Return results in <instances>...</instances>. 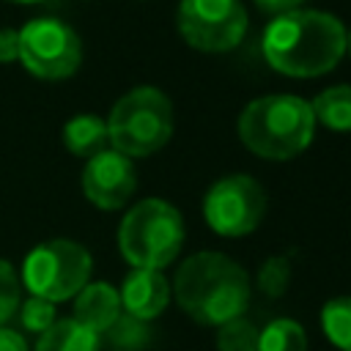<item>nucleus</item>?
Listing matches in <instances>:
<instances>
[{
    "instance_id": "obj_1",
    "label": "nucleus",
    "mask_w": 351,
    "mask_h": 351,
    "mask_svg": "<svg viewBox=\"0 0 351 351\" xmlns=\"http://www.w3.org/2000/svg\"><path fill=\"white\" fill-rule=\"evenodd\" d=\"M346 27L326 11H288L269 22L263 33V55L269 66L285 77H321L346 55Z\"/></svg>"
},
{
    "instance_id": "obj_2",
    "label": "nucleus",
    "mask_w": 351,
    "mask_h": 351,
    "mask_svg": "<svg viewBox=\"0 0 351 351\" xmlns=\"http://www.w3.org/2000/svg\"><path fill=\"white\" fill-rule=\"evenodd\" d=\"M176 302L181 310L206 326H222L230 318H239L250 302V277L247 271L222 252H197L189 255L176 271Z\"/></svg>"
},
{
    "instance_id": "obj_3",
    "label": "nucleus",
    "mask_w": 351,
    "mask_h": 351,
    "mask_svg": "<svg viewBox=\"0 0 351 351\" xmlns=\"http://www.w3.org/2000/svg\"><path fill=\"white\" fill-rule=\"evenodd\" d=\"M313 132V110L293 93L258 96L239 115L241 143L263 159H293L310 145Z\"/></svg>"
},
{
    "instance_id": "obj_4",
    "label": "nucleus",
    "mask_w": 351,
    "mask_h": 351,
    "mask_svg": "<svg viewBox=\"0 0 351 351\" xmlns=\"http://www.w3.org/2000/svg\"><path fill=\"white\" fill-rule=\"evenodd\" d=\"M184 244V219L176 206L148 197L126 211L118 228V247L134 269H165Z\"/></svg>"
},
{
    "instance_id": "obj_5",
    "label": "nucleus",
    "mask_w": 351,
    "mask_h": 351,
    "mask_svg": "<svg viewBox=\"0 0 351 351\" xmlns=\"http://www.w3.org/2000/svg\"><path fill=\"white\" fill-rule=\"evenodd\" d=\"M107 134L112 151L129 159L159 151L173 134L170 99L151 85L123 93L107 118Z\"/></svg>"
},
{
    "instance_id": "obj_6",
    "label": "nucleus",
    "mask_w": 351,
    "mask_h": 351,
    "mask_svg": "<svg viewBox=\"0 0 351 351\" xmlns=\"http://www.w3.org/2000/svg\"><path fill=\"white\" fill-rule=\"evenodd\" d=\"M25 285L33 296L63 302L77 296L90 277V255L82 244L69 239H52L30 250L22 266Z\"/></svg>"
},
{
    "instance_id": "obj_7",
    "label": "nucleus",
    "mask_w": 351,
    "mask_h": 351,
    "mask_svg": "<svg viewBox=\"0 0 351 351\" xmlns=\"http://www.w3.org/2000/svg\"><path fill=\"white\" fill-rule=\"evenodd\" d=\"M206 222L219 236H247L266 214L263 186L244 173L225 176L211 184L203 200Z\"/></svg>"
},
{
    "instance_id": "obj_8",
    "label": "nucleus",
    "mask_w": 351,
    "mask_h": 351,
    "mask_svg": "<svg viewBox=\"0 0 351 351\" xmlns=\"http://www.w3.org/2000/svg\"><path fill=\"white\" fill-rule=\"evenodd\" d=\"M82 47L77 33L60 19H33L19 30V60L41 80H63L77 71Z\"/></svg>"
},
{
    "instance_id": "obj_9",
    "label": "nucleus",
    "mask_w": 351,
    "mask_h": 351,
    "mask_svg": "<svg viewBox=\"0 0 351 351\" xmlns=\"http://www.w3.org/2000/svg\"><path fill=\"white\" fill-rule=\"evenodd\" d=\"M178 30L200 52H228L247 33L241 0H181Z\"/></svg>"
},
{
    "instance_id": "obj_10",
    "label": "nucleus",
    "mask_w": 351,
    "mask_h": 351,
    "mask_svg": "<svg viewBox=\"0 0 351 351\" xmlns=\"http://www.w3.org/2000/svg\"><path fill=\"white\" fill-rule=\"evenodd\" d=\"M134 186H137V176H134L132 159L110 148L90 156L82 170L85 197L104 211L121 208L132 197Z\"/></svg>"
},
{
    "instance_id": "obj_11",
    "label": "nucleus",
    "mask_w": 351,
    "mask_h": 351,
    "mask_svg": "<svg viewBox=\"0 0 351 351\" xmlns=\"http://www.w3.org/2000/svg\"><path fill=\"white\" fill-rule=\"evenodd\" d=\"M118 296H121V307L129 315H134L140 321H151L167 307L170 282L156 269H134L123 280V288Z\"/></svg>"
},
{
    "instance_id": "obj_12",
    "label": "nucleus",
    "mask_w": 351,
    "mask_h": 351,
    "mask_svg": "<svg viewBox=\"0 0 351 351\" xmlns=\"http://www.w3.org/2000/svg\"><path fill=\"white\" fill-rule=\"evenodd\" d=\"M121 315V296L107 282H88L74 302V321L101 335Z\"/></svg>"
},
{
    "instance_id": "obj_13",
    "label": "nucleus",
    "mask_w": 351,
    "mask_h": 351,
    "mask_svg": "<svg viewBox=\"0 0 351 351\" xmlns=\"http://www.w3.org/2000/svg\"><path fill=\"white\" fill-rule=\"evenodd\" d=\"M63 143L71 154L90 159V156L107 151V145H110L107 121H101L99 115H74L63 126Z\"/></svg>"
},
{
    "instance_id": "obj_14",
    "label": "nucleus",
    "mask_w": 351,
    "mask_h": 351,
    "mask_svg": "<svg viewBox=\"0 0 351 351\" xmlns=\"http://www.w3.org/2000/svg\"><path fill=\"white\" fill-rule=\"evenodd\" d=\"M36 351H99V335L74 318L55 321L47 332H41Z\"/></svg>"
},
{
    "instance_id": "obj_15",
    "label": "nucleus",
    "mask_w": 351,
    "mask_h": 351,
    "mask_svg": "<svg viewBox=\"0 0 351 351\" xmlns=\"http://www.w3.org/2000/svg\"><path fill=\"white\" fill-rule=\"evenodd\" d=\"M313 118L335 132H351V85H332L310 104Z\"/></svg>"
},
{
    "instance_id": "obj_16",
    "label": "nucleus",
    "mask_w": 351,
    "mask_h": 351,
    "mask_svg": "<svg viewBox=\"0 0 351 351\" xmlns=\"http://www.w3.org/2000/svg\"><path fill=\"white\" fill-rule=\"evenodd\" d=\"M255 351H307L304 329L291 318H274L263 332H258Z\"/></svg>"
},
{
    "instance_id": "obj_17",
    "label": "nucleus",
    "mask_w": 351,
    "mask_h": 351,
    "mask_svg": "<svg viewBox=\"0 0 351 351\" xmlns=\"http://www.w3.org/2000/svg\"><path fill=\"white\" fill-rule=\"evenodd\" d=\"M321 326L337 348L351 351V296H337L326 302L321 310Z\"/></svg>"
},
{
    "instance_id": "obj_18",
    "label": "nucleus",
    "mask_w": 351,
    "mask_h": 351,
    "mask_svg": "<svg viewBox=\"0 0 351 351\" xmlns=\"http://www.w3.org/2000/svg\"><path fill=\"white\" fill-rule=\"evenodd\" d=\"M217 348L219 351H255L258 348V329L250 318L239 315L217 326Z\"/></svg>"
},
{
    "instance_id": "obj_19",
    "label": "nucleus",
    "mask_w": 351,
    "mask_h": 351,
    "mask_svg": "<svg viewBox=\"0 0 351 351\" xmlns=\"http://www.w3.org/2000/svg\"><path fill=\"white\" fill-rule=\"evenodd\" d=\"M104 335L121 351H134V348H143L148 343V326H145V321H140V318H134L129 313H121L110 324V329Z\"/></svg>"
},
{
    "instance_id": "obj_20",
    "label": "nucleus",
    "mask_w": 351,
    "mask_h": 351,
    "mask_svg": "<svg viewBox=\"0 0 351 351\" xmlns=\"http://www.w3.org/2000/svg\"><path fill=\"white\" fill-rule=\"evenodd\" d=\"M291 282V261L285 255L269 258L258 271V285L266 296H280Z\"/></svg>"
},
{
    "instance_id": "obj_21",
    "label": "nucleus",
    "mask_w": 351,
    "mask_h": 351,
    "mask_svg": "<svg viewBox=\"0 0 351 351\" xmlns=\"http://www.w3.org/2000/svg\"><path fill=\"white\" fill-rule=\"evenodd\" d=\"M19 307V280L8 261H0V326Z\"/></svg>"
},
{
    "instance_id": "obj_22",
    "label": "nucleus",
    "mask_w": 351,
    "mask_h": 351,
    "mask_svg": "<svg viewBox=\"0 0 351 351\" xmlns=\"http://www.w3.org/2000/svg\"><path fill=\"white\" fill-rule=\"evenodd\" d=\"M22 324L33 332H47L55 324V302L41 299V296H30L22 304Z\"/></svg>"
},
{
    "instance_id": "obj_23",
    "label": "nucleus",
    "mask_w": 351,
    "mask_h": 351,
    "mask_svg": "<svg viewBox=\"0 0 351 351\" xmlns=\"http://www.w3.org/2000/svg\"><path fill=\"white\" fill-rule=\"evenodd\" d=\"M19 58V30L0 27V63Z\"/></svg>"
},
{
    "instance_id": "obj_24",
    "label": "nucleus",
    "mask_w": 351,
    "mask_h": 351,
    "mask_svg": "<svg viewBox=\"0 0 351 351\" xmlns=\"http://www.w3.org/2000/svg\"><path fill=\"white\" fill-rule=\"evenodd\" d=\"M258 8L269 11V14H288V11H296L302 5V0H255Z\"/></svg>"
},
{
    "instance_id": "obj_25",
    "label": "nucleus",
    "mask_w": 351,
    "mask_h": 351,
    "mask_svg": "<svg viewBox=\"0 0 351 351\" xmlns=\"http://www.w3.org/2000/svg\"><path fill=\"white\" fill-rule=\"evenodd\" d=\"M0 351H27V343L14 329H3L0 326Z\"/></svg>"
},
{
    "instance_id": "obj_26",
    "label": "nucleus",
    "mask_w": 351,
    "mask_h": 351,
    "mask_svg": "<svg viewBox=\"0 0 351 351\" xmlns=\"http://www.w3.org/2000/svg\"><path fill=\"white\" fill-rule=\"evenodd\" d=\"M346 52H351V33H346Z\"/></svg>"
},
{
    "instance_id": "obj_27",
    "label": "nucleus",
    "mask_w": 351,
    "mask_h": 351,
    "mask_svg": "<svg viewBox=\"0 0 351 351\" xmlns=\"http://www.w3.org/2000/svg\"><path fill=\"white\" fill-rule=\"evenodd\" d=\"M11 3H41V0H11Z\"/></svg>"
}]
</instances>
